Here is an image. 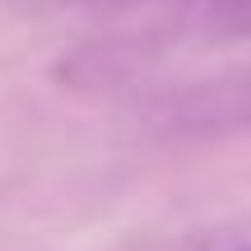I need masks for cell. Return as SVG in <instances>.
I'll list each match as a JSON object with an SVG mask.
<instances>
[{"label":"cell","mask_w":251,"mask_h":251,"mask_svg":"<svg viewBox=\"0 0 251 251\" xmlns=\"http://www.w3.org/2000/svg\"><path fill=\"white\" fill-rule=\"evenodd\" d=\"M158 121L168 130H186V135H233L251 130V70L233 75H214L205 84L172 93L163 102Z\"/></svg>","instance_id":"cell-1"},{"label":"cell","mask_w":251,"mask_h":251,"mask_svg":"<svg viewBox=\"0 0 251 251\" xmlns=\"http://www.w3.org/2000/svg\"><path fill=\"white\" fill-rule=\"evenodd\" d=\"M191 24L214 42H251V0H200Z\"/></svg>","instance_id":"cell-2"},{"label":"cell","mask_w":251,"mask_h":251,"mask_svg":"<svg viewBox=\"0 0 251 251\" xmlns=\"http://www.w3.org/2000/svg\"><path fill=\"white\" fill-rule=\"evenodd\" d=\"M172 251H251V233L247 228H209V233L186 237Z\"/></svg>","instance_id":"cell-3"},{"label":"cell","mask_w":251,"mask_h":251,"mask_svg":"<svg viewBox=\"0 0 251 251\" xmlns=\"http://www.w3.org/2000/svg\"><path fill=\"white\" fill-rule=\"evenodd\" d=\"M65 5H84V9H112V5H135V0H65Z\"/></svg>","instance_id":"cell-4"}]
</instances>
